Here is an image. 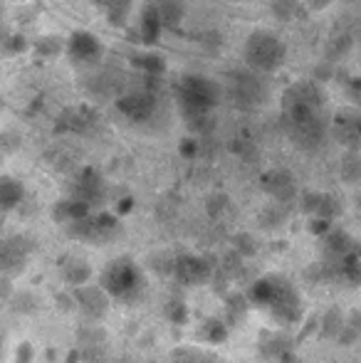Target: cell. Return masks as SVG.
Instances as JSON below:
<instances>
[{
	"instance_id": "obj_7",
	"label": "cell",
	"mask_w": 361,
	"mask_h": 363,
	"mask_svg": "<svg viewBox=\"0 0 361 363\" xmlns=\"http://www.w3.org/2000/svg\"><path fill=\"white\" fill-rule=\"evenodd\" d=\"M334 134H337V141L347 148H357L359 146V136H361V124H359V111L357 109H339L337 116H334Z\"/></svg>"
},
{
	"instance_id": "obj_3",
	"label": "cell",
	"mask_w": 361,
	"mask_h": 363,
	"mask_svg": "<svg viewBox=\"0 0 361 363\" xmlns=\"http://www.w3.org/2000/svg\"><path fill=\"white\" fill-rule=\"evenodd\" d=\"M226 91L243 109H252L267 101V84L250 69H231L226 74Z\"/></svg>"
},
{
	"instance_id": "obj_5",
	"label": "cell",
	"mask_w": 361,
	"mask_h": 363,
	"mask_svg": "<svg viewBox=\"0 0 361 363\" xmlns=\"http://www.w3.org/2000/svg\"><path fill=\"white\" fill-rule=\"evenodd\" d=\"M284 126H287L289 139H292L299 148H307V151L322 146L324 136H327V129H329L324 114H314V116H309V119L294 121V124H284Z\"/></svg>"
},
{
	"instance_id": "obj_19",
	"label": "cell",
	"mask_w": 361,
	"mask_h": 363,
	"mask_svg": "<svg viewBox=\"0 0 361 363\" xmlns=\"http://www.w3.org/2000/svg\"><path fill=\"white\" fill-rule=\"evenodd\" d=\"M299 0H272V10L279 20H292L297 15Z\"/></svg>"
},
{
	"instance_id": "obj_23",
	"label": "cell",
	"mask_w": 361,
	"mask_h": 363,
	"mask_svg": "<svg viewBox=\"0 0 361 363\" xmlns=\"http://www.w3.org/2000/svg\"><path fill=\"white\" fill-rule=\"evenodd\" d=\"M332 0H312V10H324Z\"/></svg>"
},
{
	"instance_id": "obj_17",
	"label": "cell",
	"mask_w": 361,
	"mask_h": 363,
	"mask_svg": "<svg viewBox=\"0 0 361 363\" xmlns=\"http://www.w3.org/2000/svg\"><path fill=\"white\" fill-rule=\"evenodd\" d=\"M134 0H106L104 10L109 13V23L114 28H121L126 23V15H129V8Z\"/></svg>"
},
{
	"instance_id": "obj_11",
	"label": "cell",
	"mask_w": 361,
	"mask_h": 363,
	"mask_svg": "<svg viewBox=\"0 0 361 363\" xmlns=\"http://www.w3.org/2000/svg\"><path fill=\"white\" fill-rule=\"evenodd\" d=\"M121 77L119 74H111V72H99L91 79V84H89V89H91V94L94 96H99V99H104V96H111V94H116L119 96L121 94Z\"/></svg>"
},
{
	"instance_id": "obj_18",
	"label": "cell",
	"mask_w": 361,
	"mask_h": 363,
	"mask_svg": "<svg viewBox=\"0 0 361 363\" xmlns=\"http://www.w3.org/2000/svg\"><path fill=\"white\" fill-rule=\"evenodd\" d=\"M354 45V38L349 33H342L334 38V43L327 48V62H334V60L344 57V55H349V50H352Z\"/></svg>"
},
{
	"instance_id": "obj_13",
	"label": "cell",
	"mask_w": 361,
	"mask_h": 363,
	"mask_svg": "<svg viewBox=\"0 0 361 363\" xmlns=\"http://www.w3.org/2000/svg\"><path fill=\"white\" fill-rule=\"evenodd\" d=\"M91 121H94V116H91V111L84 109V106H79V109H67L60 116V126H65L67 131H84Z\"/></svg>"
},
{
	"instance_id": "obj_6",
	"label": "cell",
	"mask_w": 361,
	"mask_h": 363,
	"mask_svg": "<svg viewBox=\"0 0 361 363\" xmlns=\"http://www.w3.org/2000/svg\"><path fill=\"white\" fill-rule=\"evenodd\" d=\"M67 52H70V57L79 65H96L101 60L104 48H101L99 40H96L91 33H87V30H77V33L70 35Z\"/></svg>"
},
{
	"instance_id": "obj_21",
	"label": "cell",
	"mask_w": 361,
	"mask_h": 363,
	"mask_svg": "<svg viewBox=\"0 0 361 363\" xmlns=\"http://www.w3.org/2000/svg\"><path fill=\"white\" fill-rule=\"evenodd\" d=\"M329 72H334V69H332V65H329V62L319 65V67L314 69V79H322V82H327L329 77H332V74H329Z\"/></svg>"
},
{
	"instance_id": "obj_22",
	"label": "cell",
	"mask_w": 361,
	"mask_h": 363,
	"mask_svg": "<svg viewBox=\"0 0 361 363\" xmlns=\"http://www.w3.org/2000/svg\"><path fill=\"white\" fill-rule=\"evenodd\" d=\"M181 151H186V156H196V141H183L181 144Z\"/></svg>"
},
{
	"instance_id": "obj_2",
	"label": "cell",
	"mask_w": 361,
	"mask_h": 363,
	"mask_svg": "<svg viewBox=\"0 0 361 363\" xmlns=\"http://www.w3.org/2000/svg\"><path fill=\"white\" fill-rule=\"evenodd\" d=\"M243 55H245V65L250 72L270 74L274 69L282 67L284 55H287V45L274 33H270V30H255L245 40Z\"/></svg>"
},
{
	"instance_id": "obj_10",
	"label": "cell",
	"mask_w": 361,
	"mask_h": 363,
	"mask_svg": "<svg viewBox=\"0 0 361 363\" xmlns=\"http://www.w3.org/2000/svg\"><path fill=\"white\" fill-rule=\"evenodd\" d=\"M131 67L144 77H161L166 72V60L161 55L146 52V55H134L131 57Z\"/></svg>"
},
{
	"instance_id": "obj_4",
	"label": "cell",
	"mask_w": 361,
	"mask_h": 363,
	"mask_svg": "<svg viewBox=\"0 0 361 363\" xmlns=\"http://www.w3.org/2000/svg\"><path fill=\"white\" fill-rule=\"evenodd\" d=\"M159 99L151 89H134V91H121L116 96V109L131 121H146L154 116Z\"/></svg>"
},
{
	"instance_id": "obj_15",
	"label": "cell",
	"mask_w": 361,
	"mask_h": 363,
	"mask_svg": "<svg viewBox=\"0 0 361 363\" xmlns=\"http://www.w3.org/2000/svg\"><path fill=\"white\" fill-rule=\"evenodd\" d=\"M106 284H109L111 291L121 294V291H126L131 284H134V272H131L129 267H124V264H119V267H114L109 274H106Z\"/></svg>"
},
{
	"instance_id": "obj_16",
	"label": "cell",
	"mask_w": 361,
	"mask_h": 363,
	"mask_svg": "<svg viewBox=\"0 0 361 363\" xmlns=\"http://www.w3.org/2000/svg\"><path fill=\"white\" fill-rule=\"evenodd\" d=\"M23 198V186L13 178H0V208H13Z\"/></svg>"
},
{
	"instance_id": "obj_8",
	"label": "cell",
	"mask_w": 361,
	"mask_h": 363,
	"mask_svg": "<svg viewBox=\"0 0 361 363\" xmlns=\"http://www.w3.org/2000/svg\"><path fill=\"white\" fill-rule=\"evenodd\" d=\"M282 106L287 104H312V106H324L322 89L317 86V82H294L292 86H287L282 94Z\"/></svg>"
},
{
	"instance_id": "obj_9",
	"label": "cell",
	"mask_w": 361,
	"mask_h": 363,
	"mask_svg": "<svg viewBox=\"0 0 361 363\" xmlns=\"http://www.w3.org/2000/svg\"><path fill=\"white\" fill-rule=\"evenodd\" d=\"M149 8L161 23V28H179L183 15H186L183 0H151Z\"/></svg>"
},
{
	"instance_id": "obj_20",
	"label": "cell",
	"mask_w": 361,
	"mask_h": 363,
	"mask_svg": "<svg viewBox=\"0 0 361 363\" xmlns=\"http://www.w3.org/2000/svg\"><path fill=\"white\" fill-rule=\"evenodd\" d=\"M65 45L60 43L57 38H45L38 43V55H43V57H55V55L62 52Z\"/></svg>"
},
{
	"instance_id": "obj_1",
	"label": "cell",
	"mask_w": 361,
	"mask_h": 363,
	"mask_svg": "<svg viewBox=\"0 0 361 363\" xmlns=\"http://www.w3.org/2000/svg\"><path fill=\"white\" fill-rule=\"evenodd\" d=\"M176 99H179V109L188 126L201 129L203 121H208V116H211V111L221 104L223 86L208 77L186 74L176 84Z\"/></svg>"
},
{
	"instance_id": "obj_12",
	"label": "cell",
	"mask_w": 361,
	"mask_h": 363,
	"mask_svg": "<svg viewBox=\"0 0 361 363\" xmlns=\"http://www.w3.org/2000/svg\"><path fill=\"white\" fill-rule=\"evenodd\" d=\"M265 188L277 198H289L294 193V181L287 171H270L265 176Z\"/></svg>"
},
{
	"instance_id": "obj_14",
	"label": "cell",
	"mask_w": 361,
	"mask_h": 363,
	"mask_svg": "<svg viewBox=\"0 0 361 363\" xmlns=\"http://www.w3.org/2000/svg\"><path fill=\"white\" fill-rule=\"evenodd\" d=\"M161 23L156 20V15L151 13V8L146 5L144 8V13H141V18H139V33H141V40H144L146 45H154L156 40H159V35H161Z\"/></svg>"
},
{
	"instance_id": "obj_25",
	"label": "cell",
	"mask_w": 361,
	"mask_h": 363,
	"mask_svg": "<svg viewBox=\"0 0 361 363\" xmlns=\"http://www.w3.org/2000/svg\"><path fill=\"white\" fill-rule=\"evenodd\" d=\"M0 15H3V8H0Z\"/></svg>"
},
{
	"instance_id": "obj_24",
	"label": "cell",
	"mask_w": 361,
	"mask_h": 363,
	"mask_svg": "<svg viewBox=\"0 0 361 363\" xmlns=\"http://www.w3.org/2000/svg\"><path fill=\"white\" fill-rule=\"evenodd\" d=\"M91 3H94V5H99V8H104V5H106V0H91Z\"/></svg>"
}]
</instances>
